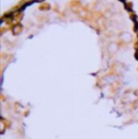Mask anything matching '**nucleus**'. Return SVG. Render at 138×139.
Instances as JSON below:
<instances>
[{
	"label": "nucleus",
	"instance_id": "1",
	"mask_svg": "<svg viewBox=\"0 0 138 139\" xmlns=\"http://www.w3.org/2000/svg\"><path fill=\"white\" fill-rule=\"evenodd\" d=\"M107 50L110 54H116L118 51H119V46L117 43H114V42H110L107 46Z\"/></svg>",
	"mask_w": 138,
	"mask_h": 139
},
{
	"label": "nucleus",
	"instance_id": "2",
	"mask_svg": "<svg viewBox=\"0 0 138 139\" xmlns=\"http://www.w3.org/2000/svg\"><path fill=\"white\" fill-rule=\"evenodd\" d=\"M120 39L123 41V42H130L131 39H132V36L130 32H122L120 34Z\"/></svg>",
	"mask_w": 138,
	"mask_h": 139
},
{
	"label": "nucleus",
	"instance_id": "3",
	"mask_svg": "<svg viewBox=\"0 0 138 139\" xmlns=\"http://www.w3.org/2000/svg\"><path fill=\"white\" fill-rule=\"evenodd\" d=\"M21 31H22V27H21L19 25H18V26H15L14 29H13V33H14V34H18Z\"/></svg>",
	"mask_w": 138,
	"mask_h": 139
}]
</instances>
